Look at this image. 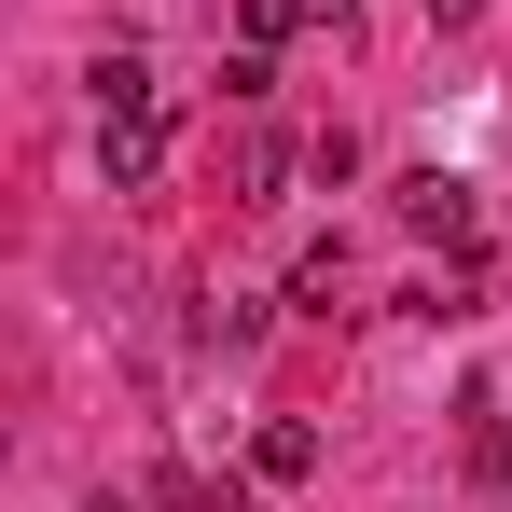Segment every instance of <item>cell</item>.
Wrapping results in <instances>:
<instances>
[{
	"label": "cell",
	"instance_id": "1",
	"mask_svg": "<svg viewBox=\"0 0 512 512\" xmlns=\"http://www.w3.org/2000/svg\"><path fill=\"white\" fill-rule=\"evenodd\" d=\"M402 222H416V236H471V180H457V167H416V180H402Z\"/></svg>",
	"mask_w": 512,
	"mask_h": 512
},
{
	"label": "cell",
	"instance_id": "2",
	"mask_svg": "<svg viewBox=\"0 0 512 512\" xmlns=\"http://www.w3.org/2000/svg\"><path fill=\"white\" fill-rule=\"evenodd\" d=\"M153 167H167V125H97V180L111 194H139Z\"/></svg>",
	"mask_w": 512,
	"mask_h": 512
},
{
	"label": "cell",
	"instance_id": "3",
	"mask_svg": "<svg viewBox=\"0 0 512 512\" xmlns=\"http://www.w3.org/2000/svg\"><path fill=\"white\" fill-rule=\"evenodd\" d=\"M153 56H97V125H153Z\"/></svg>",
	"mask_w": 512,
	"mask_h": 512
},
{
	"label": "cell",
	"instance_id": "4",
	"mask_svg": "<svg viewBox=\"0 0 512 512\" xmlns=\"http://www.w3.org/2000/svg\"><path fill=\"white\" fill-rule=\"evenodd\" d=\"M250 471H263V485H305V471H319V429H305V416H263L250 429Z\"/></svg>",
	"mask_w": 512,
	"mask_h": 512
},
{
	"label": "cell",
	"instance_id": "5",
	"mask_svg": "<svg viewBox=\"0 0 512 512\" xmlns=\"http://www.w3.org/2000/svg\"><path fill=\"white\" fill-rule=\"evenodd\" d=\"M305 14H319V0H236V42H250V56H277Z\"/></svg>",
	"mask_w": 512,
	"mask_h": 512
},
{
	"label": "cell",
	"instance_id": "6",
	"mask_svg": "<svg viewBox=\"0 0 512 512\" xmlns=\"http://www.w3.org/2000/svg\"><path fill=\"white\" fill-rule=\"evenodd\" d=\"M153 512H250V485H208V471H167Z\"/></svg>",
	"mask_w": 512,
	"mask_h": 512
},
{
	"label": "cell",
	"instance_id": "7",
	"mask_svg": "<svg viewBox=\"0 0 512 512\" xmlns=\"http://www.w3.org/2000/svg\"><path fill=\"white\" fill-rule=\"evenodd\" d=\"M194 333H208V346H263V305H250V291H208V319H194Z\"/></svg>",
	"mask_w": 512,
	"mask_h": 512
},
{
	"label": "cell",
	"instance_id": "8",
	"mask_svg": "<svg viewBox=\"0 0 512 512\" xmlns=\"http://www.w3.org/2000/svg\"><path fill=\"white\" fill-rule=\"evenodd\" d=\"M429 14H443V28H471V14H485V0H429Z\"/></svg>",
	"mask_w": 512,
	"mask_h": 512
},
{
	"label": "cell",
	"instance_id": "9",
	"mask_svg": "<svg viewBox=\"0 0 512 512\" xmlns=\"http://www.w3.org/2000/svg\"><path fill=\"white\" fill-rule=\"evenodd\" d=\"M97 512H153V499H97Z\"/></svg>",
	"mask_w": 512,
	"mask_h": 512
}]
</instances>
